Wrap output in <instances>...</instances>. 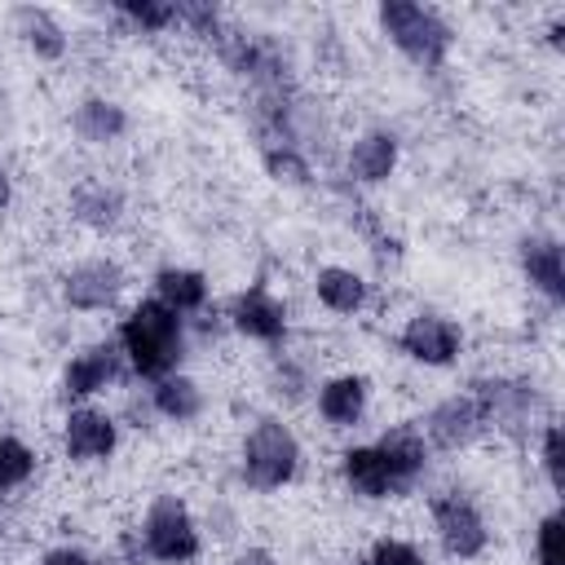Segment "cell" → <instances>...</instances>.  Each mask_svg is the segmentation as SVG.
Masks as SVG:
<instances>
[{"mask_svg":"<svg viewBox=\"0 0 565 565\" xmlns=\"http://www.w3.org/2000/svg\"><path fill=\"white\" fill-rule=\"evenodd\" d=\"M124 353L128 380L137 384H154L172 371H185V358L194 349V331L181 313H172L168 305H159L154 296H137L119 309L115 318V335H110Z\"/></svg>","mask_w":565,"mask_h":565,"instance_id":"1","label":"cell"},{"mask_svg":"<svg viewBox=\"0 0 565 565\" xmlns=\"http://www.w3.org/2000/svg\"><path fill=\"white\" fill-rule=\"evenodd\" d=\"M305 472V441L282 415H256L234 446V477L252 494H282Z\"/></svg>","mask_w":565,"mask_h":565,"instance_id":"2","label":"cell"},{"mask_svg":"<svg viewBox=\"0 0 565 565\" xmlns=\"http://www.w3.org/2000/svg\"><path fill=\"white\" fill-rule=\"evenodd\" d=\"M375 31L415 66L437 75L455 53V26L437 4L419 0H380L375 4Z\"/></svg>","mask_w":565,"mask_h":565,"instance_id":"3","label":"cell"},{"mask_svg":"<svg viewBox=\"0 0 565 565\" xmlns=\"http://www.w3.org/2000/svg\"><path fill=\"white\" fill-rule=\"evenodd\" d=\"M468 388L481 402L486 428L490 433H503L512 441H530L539 433V424L552 419V402H547V393L539 388L534 375H521V371H486Z\"/></svg>","mask_w":565,"mask_h":565,"instance_id":"4","label":"cell"},{"mask_svg":"<svg viewBox=\"0 0 565 565\" xmlns=\"http://www.w3.org/2000/svg\"><path fill=\"white\" fill-rule=\"evenodd\" d=\"M132 530H137V543L146 552V565H194L207 547L199 512L177 490L150 494V503L141 508Z\"/></svg>","mask_w":565,"mask_h":565,"instance_id":"5","label":"cell"},{"mask_svg":"<svg viewBox=\"0 0 565 565\" xmlns=\"http://www.w3.org/2000/svg\"><path fill=\"white\" fill-rule=\"evenodd\" d=\"M128 287H132V274L115 252H88L57 269V300L66 313H79V318L119 313L128 300Z\"/></svg>","mask_w":565,"mask_h":565,"instance_id":"6","label":"cell"},{"mask_svg":"<svg viewBox=\"0 0 565 565\" xmlns=\"http://www.w3.org/2000/svg\"><path fill=\"white\" fill-rule=\"evenodd\" d=\"M428 525H433V543L455 565L481 561L494 543V530H490L481 503L463 486H441L428 494Z\"/></svg>","mask_w":565,"mask_h":565,"instance_id":"7","label":"cell"},{"mask_svg":"<svg viewBox=\"0 0 565 565\" xmlns=\"http://www.w3.org/2000/svg\"><path fill=\"white\" fill-rule=\"evenodd\" d=\"M119 441H124V419L102 402L66 406L57 419V455L71 468H106L119 455Z\"/></svg>","mask_w":565,"mask_h":565,"instance_id":"8","label":"cell"},{"mask_svg":"<svg viewBox=\"0 0 565 565\" xmlns=\"http://www.w3.org/2000/svg\"><path fill=\"white\" fill-rule=\"evenodd\" d=\"M119 384H128V366L115 340H88L79 349L66 353L62 371H57V397L62 406H84L97 402L106 393H115Z\"/></svg>","mask_w":565,"mask_h":565,"instance_id":"9","label":"cell"},{"mask_svg":"<svg viewBox=\"0 0 565 565\" xmlns=\"http://www.w3.org/2000/svg\"><path fill=\"white\" fill-rule=\"evenodd\" d=\"M221 322H225L238 340L260 344V349H269V353L287 349V340H291V305H287L274 287H265V282L238 287V291L230 296Z\"/></svg>","mask_w":565,"mask_h":565,"instance_id":"10","label":"cell"},{"mask_svg":"<svg viewBox=\"0 0 565 565\" xmlns=\"http://www.w3.org/2000/svg\"><path fill=\"white\" fill-rule=\"evenodd\" d=\"M393 349L406 362L424 366V371H450L463 358L468 335H463V327L450 313H441V309H415V313L402 318V327L393 335Z\"/></svg>","mask_w":565,"mask_h":565,"instance_id":"11","label":"cell"},{"mask_svg":"<svg viewBox=\"0 0 565 565\" xmlns=\"http://www.w3.org/2000/svg\"><path fill=\"white\" fill-rule=\"evenodd\" d=\"M309 402H313V419H318L327 433H353V428H362L366 415H371L375 384H371V375L358 371V366L327 371V375H318Z\"/></svg>","mask_w":565,"mask_h":565,"instance_id":"12","label":"cell"},{"mask_svg":"<svg viewBox=\"0 0 565 565\" xmlns=\"http://www.w3.org/2000/svg\"><path fill=\"white\" fill-rule=\"evenodd\" d=\"M419 433L433 446V455H463V450L481 446L490 428H486V415H481V402L472 397V388H455L424 411Z\"/></svg>","mask_w":565,"mask_h":565,"instance_id":"13","label":"cell"},{"mask_svg":"<svg viewBox=\"0 0 565 565\" xmlns=\"http://www.w3.org/2000/svg\"><path fill=\"white\" fill-rule=\"evenodd\" d=\"M516 274L547 309L565 305V247L552 230H530L516 238Z\"/></svg>","mask_w":565,"mask_h":565,"instance_id":"14","label":"cell"},{"mask_svg":"<svg viewBox=\"0 0 565 565\" xmlns=\"http://www.w3.org/2000/svg\"><path fill=\"white\" fill-rule=\"evenodd\" d=\"M66 216L84 234L106 238V234H115L128 221V194L110 177H79L71 185V194H66Z\"/></svg>","mask_w":565,"mask_h":565,"instance_id":"15","label":"cell"},{"mask_svg":"<svg viewBox=\"0 0 565 565\" xmlns=\"http://www.w3.org/2000/svg\"><path fill=\"white\" fill-rule=\"evenodd\" d=\"M375 450L393 477L397 499L415 494L424 486V477L433 472V446L424 441L419 424H384V433L375 437Z\"/></svg>","mask_w":565,"mask_h":565,"instance_id":"16","label":"cell"},{"mask_svg":"<svg viewBox=\"0 0 565 565\" xmlns=\"http://www.w3.org/2000/svg\"><path fill=\"white\" fill-rule=\"evenodd\" d=\"M9 35L40 66H62L71 57V44H75V35L66 31V22L53 9H44V4H18V9H9Z\"/></svg>","mask_w":565,"mask_h":565,"instance_id":"17","label":"cell"},{"mask_svg":"<svg viewBox=\"0 0 565 565\" xmlns=\"http://www.w3.org/2000/svg\"><path fill=\"white\" fill-rule=\"evenodd\" d=\"M309 296L331 318H362L371 309L375 287H371V278L362 269L340 265V260H327V265H318L309 274Z\"/></svg>","mask_w":565,"mask_h":565,"instance_id":"18","label":"cell"},{"mask_svg":"<svg viewBox=\"0 0 565 565\" xmlns=\"http://www.w3.org/2000/svg\"><path fill=\"white\" fill-rule=\"evenodd\" d=\"M335 481L358 503H393L397 499L393 477H388L375 441H349V446H340L335 450Z\"/></svg>","mask_w":565,"mask_h":565,"instance_id":"19","label":"cell"},{"mask_svg":"<svg viewBox=\"0 0 565 565\" xmlns=\"http://www.w3.org/2000/svg\"><path fill=\"white\" fill-rule=\"evenodd\" d=\"M402 163V137L393 128H362L344 141V177L353 185H384Z\"/></svg>","mask_w":565,"mask_h":565,"instance_id":"20","label":"cell"},{"mask_svg":"<svg viewBox=\"0 0 565 565\" xmlns=\"http://www.w3.org/2000/svg\"><path fill=\"white\" fill-rule=\"evenodd\" d=\"M132 128V115L119 97L110 93H84L75 106H71V137L88 150H106V146H119Z\"/></svg>","mask_w":565,"mask_h":565,"instance_id":"21","label":"cell"},{"mask_svg":"<svg viewBox=\"0 0 565 565\" xmlns=\"http://www.w3.org/2000/svg\"><path fill=\"white\" fill-rule=\"evenodd\" d=\"M150 296H154L159 305H168L172 313H181L185 322H194V318H203L207 305H212V278H207V269H199V265L168 260V265H159V269L150 274Z\"/></svg>","mask_w":565,"mask_h":565,"instance_id":"22","label":"cell"},{"mask_svg":"<svg viewBox=\"0 0 565 565\" xmlns=\"http://www.w3.org/2000/svg\"><path fill=\"white\" fill-rule=\"evenodd\" d=\"M146 406H150L154 419H163L172 428H190V424H199L207 415V388H203L199 375L172 371V375H163V380H154L146 388Z\"/></svg>","mask_w":565,"mask_h":565,"instance_id":"23","label":"cell"},{"mask_svg":"<svg viewBox=\"0 0 565 565\" xmlns=\"http://www.w3.org/2000/svg\"><path fill=\"white\" fill-rule=\"evenodd\" d=\"M260 172L282 190H309L318 181L309 150H300L291 141H260Z\"/></svg>","mask_w":565,"mask_h":565,"instance_id":"24","label":"cell"},{"mask_svg":"<svg viewBox=\"0 0 565 565\" xmlns=\"http://www.w3.org/2000/svg\"><path fill=\"white\" fill-rule=\"evenodd\" d=\"M40 446H31L22 433L0 428V499L4 494H22L35 477H40Z\"/></svg>","mask_w":565,"mask_h":565,"instance_id":"25","label":"cell"},{"mask_svg":"<svg viewBox=\"0 0 565 565\" xmlns=\"http://www.w3.org/2000/svg\"><path fill=\"white\" fill-rule=\"evenodd\" d=\"M313 384H318V375H313V366H309L305 358H296V353H287V349L274 353V362H269V371H265V388H269L274 402L296 406V402H305V397L313 393Z\"/></svg>","mask_w":565,"mask_h":565,"instance_id":"26","label":"cell"},{"mask_svg":"<svg viewBox=\"0 0 565 565\" xmlns=\"http://www.w3.org/2000/svg\"><path fill=\"white\" fill-rule=\"evenodd\" d=\"M110 18L124 22L132 35H172L177 31L172 0H119V4H110Z\"/></svg>","mask_w":565,"mask_h":565,"instance_id":"27","label":"cell"},{"mask_svg":"<svg viewBox=\"0 0 565 565\" xmlns=\"http://www.w3.org/2000/svg\"><path fill=\"white\" fill-rule=\"evenodd\" d=\"M530 441H534V455H539V472H543L547 494L561 499V490H565V428H561V419L556 415L543 419Z\"/></svg>","mask_w":565,"mask_h":565,"instance_id":"28","label":"cell"},{"mask_svg":"<svg viewBox=\"0 0 565 565\" xmlns=\"http://www.w3.org/2000/svg\"><path fill=\"white\" fill-rule=\"evenodd\" d=\"M172 4H177V31L194 35L203 44H216L225 35V26H230L221 4H212V0H172Z\"/></svg>","mask_w":565,"mask_h":565,"instance_id":"29","label":"cell"},{"mask_svg":"<svg viewBox=\"0 0 565 565\" xmlns=\"http://www.w3.org/2000/svg\"><path fill=\"white\" fill-rule=\"evenodd\" d=\"M358 565H433V561H428V552H424L415 539L384 530V534H375V539L362 547V561H358Z\"/></svg>","mask_w":565,"mask_h":565,"instance_id":"30","label":"cell"},{"mask_svg":"<svg viewBox=\"0 0 565 565\" xmlns=\"http://www.w3.org/2000/svg\"><path fill=\"white\" fill-rule=\"evenodd\" d=\"M561 534H565V516H561V508L552 503V508L534 521V530H530V561H534V565H561Z\"/></svg>","mask_w":565,"mask_h":565,"instance_id":"31","label":"cell"},{"mask_svg":"<svg viewBox=\"0 0 565 565\" xmlns=\"http://www.w3.org/2000/svg\"><path fill=\"white\" fill-rule=\"evenodd\" d=\"M35 565H97V556L84 543H75V539H57V543L40 547Z\"/></svg>","mask_w":565,"mask_h":565,"instance_id":"32","label":"cell"},{"mask_svg":"<svg viewBox=\"0 0 565 565\" xmlns=\"http://www.w3.org/2000/svg\"><path fill=\"white\" fill-rule=\"evenodd\" d=\"M225 565H282V561H278V552L265 547V543H243V547L230 552Z\"/></svg>","mask_w":565,"mask_h":565,"instance_id":"33","label":"cell"},{"mask_svg":"<svg viewBox=\"0 0 565 565\" xmlns=\"http://www.w3.org/2000/svg\"><path fill=\"white\" fill-rule=\"evenodd\" d=\"M13 199H18V181H13L9 163H0V212H9V207H13Z\"/></svg>","mask_w":565,"mask_h":565,"instance_id":"34","label":"cell"}]
</instances>
